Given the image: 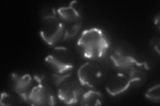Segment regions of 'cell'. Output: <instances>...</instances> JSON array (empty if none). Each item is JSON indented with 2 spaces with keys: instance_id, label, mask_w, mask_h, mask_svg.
<instances>
[{
  "instance_id": "obj_1",
  "label": "cell",
  "mask_w": 160,
  "mask_h": 106,
  "mask_svg": "<svg viewBox=\"0 0 160 106\" xmlns=\"http://www.w3.org/2000/svg\"><path fill=\"white\" fill-rule=\"evenodd\" d=\"M109 47L110 43L106 34L98 28L85 30L77 42L79 53L91 60L104 57Z\"/></svg>"
},
{
  "instance_id": "obj_2",
  "label": "cell",
  "mask_w": 160,
  "mask_h": 106,
  "mask_svg": "<svg viewBox=\"0 0 160 106\" xmlns=\"http://www.w3.org/2000/svg\"><path fill=\"white\" fill-rule=\"evenodd\" d=\"M65 26L63 21L56 13L48 15L42 21L40 35L45 43L53 46L63 37Z\"/></svg>"
},
{
  "instance_id": "obj_3",
  "label": "cell",
  "mask_w": 160,
  "mask_h": 106,
  "mask_svg": "<svg viewBox=\"0 0 160 106\" xmlns=\"http://www.w3.org/2000/svg\"><path fill=\"white\" fill-rule=\"evenodd\" d=\"M46 62L55 73L72 72L75 66L73 54L66 47H55L46 57Z\"/></svg>"
},
{
  "instance_id": "obj_4",
  "label": "cell",
  "mask_w": 160,
  "mask_h": 106,
  "mask_svg": "<svg viewBox=\"0 0 160 106\" xmlns=\"http://www.w3.org/2000/svg\"><path fill=\"white\" fill-rule=\"evenodd\" d=\"M104 73L101 66L94 60L86 62L78 70L79 82L89 89L97 88L102 83Z\"/></svg>"
},
{
  "instance_id": "obj_5",
  "label": "cell",
  "mask_w": 160,
  "mask_h": 106,
  "mask_svg": "<svg viewBox=\"0 0 160 106\" xmlns=\"http://www.w3.org/2000/svg\"><path fill=\"white\" fill-rule=\"evenodd\" d=\"M36 80L27 103L32 105H56L57 98L52 88L40 79L36 78Z\"/></svg>"
},
{
  "instance_id": "obj_6",
  "label": "cell",
  "mask_w": 160,
  "mask_h": 106,
  "mask_svg": "<svg viewBox=\"0 0 160 106\" xmlns=\"http://www.w3.org/2000/svg\"><path fill=\"white\" fill-rule=\"evenodd\" d=\"M86 91L79 81L68 80L58 89V97L62 102L68 105L80 104Z\"/></svg>"
},
{
  "instance_id": "obj_7",
  "label": "cell",
  "mask_w": 160,
  "mask_h": 106,
  "mask_svg": "<svg viewBox=\"0 0 160 106\" xmlns=\"http://www.w3.org/2000/svg\"><path fill=\"white\" fill-rule=\"evenodd\" d=\"M34 85L33 79L29 74L12 73L10 75V87L23 101L28 102L29 95Z\"/></svg>"
},
{
  "instance_id": "obj_8",
  "label": "cell",
  "mask_w": 160,
  "mask_h": 106,
  "mask_svg": "<svg viewBox=\"0 0 160 106\" xmlns=\"http://www.w3.org/2000/svg\"><path fill=\"white\" fill-rule=\"evenodd\" d=\"M132 85V81L126 74L119 72L113 74L106 83V89L112 96L122 94Z\"/></svg>"
},
{
  "instance_id": "obj_9",
  "label": "cell",
  "mask_w": 160,
  "mask_h": 106,
  "mask_svg": "<svg viewBox=\"0 0 160 106\" xmlns=\"http://www.w3.org/2000/svg\"><path fill=\"white\" fill-rule=\"evenodd\" d=\"M56 12L63 23H73L82 21L83 8L79 2L73 1L59 7Z\"/></svg>"
},
{
  "instance_id": "obj_10",
  "label": "cell",
  "mask_w": 160,
  "mask_h": 106,
  "mask_svg": "<svg viewBox=\"0 0 160 106\" xmlns=\"http://www.w3.org/2000/svg\"><path fill=\"white\" fill-rule=\"evenodd\" d=\"M110 59L114 67L119 72L128 74L138 61L132 55L129 54L121 48H115L110 54Z\"/></svg>"
},
{
  "instance_id": "obj_11",
  "label": "cell",
  "mask_w": 160,
  "mask_h": 106,
  "mask_svg": "<svg viewBox=\"0 0 160 106\" xmlns=\"http://www.w3.org/2000/svg\"><path fill=\"white\" fill-rule=\"evenodd\" d=\"M148 67L146 63L138 62L127 74L132 81V84L140 85L146 78Z\"/></svg>"
},
{
  "instance_id": "obj_12",
  "label": "cell",
  "mask_w": 160,
  "mask_h": 106,
  "mask_svg": "<svg viewBox=\"0 0 160 106\" xmlns=\"http://www.w3.org/2000/svg\"><path fill=\"white\" fill-rule=\"evenodd\" d=\"M103 99L102 94L96 90L89 89L85 92L80 105L86 106L100 105L103 104Z\"/></svg>"
},
{
  "instance_id": "obj_13",
  "label": "cell",
  "mask_w": 160,
  "mask_h": 106,
  "mask_svg": "<svg viewBox=\"0 0 160 106\" xmlns=\"http://www.w3.org/2000/svg\"><path fill=\"white\" fill-rule=\"evenodd\" d=\"M65 26L63 40L70 39L78 33L82 25V21L73 23H63Z\"/></svg>"
},
{
  "instance_id": "obj_14",
  "label": "cell",
  "mask_w": 160,
  "mask_h": 106,
  "mask_svg": "<svg viewBox=\"0 0 160 106\" xmlns=\"http://www.w3.org/2000/svg\"><path fill=\"white\" fill-rule=\"evenodd\" d=\"M159 84H157L154 86L149 88L147 92L145 94L146 99L149 101L153 103H159V97H160V92H159Z\"/></svg>"
},
{
  "instance_id": "obj_15",
  "label": "cell",
  "mask_w": 160,
  "mask_h": 106,
  "mask_svg": "<svg viewBox=\"0 0 160 106\" xmlns=\"http://www.w3.org/2000/svg\"><path fill=\"white\" fill-rule=\"evenodd\" d=\"M72 76V72H64V73H53V81L54 84L59 87L60 85L70 78Z\"/></svg>"
},
{
  "instance_id": "obj_16",
  "label": "cell",
  "mask_w": 160,
  "mask_h": 106,
  "mask_svg": "<svg viewBox=\"0 0 160 106\" xmlns=\"http://www.w3.org/2000/svg\"><path fill=\"white\" fill-rule=\"evenodd\" d=\"M0 103L2 105H15L16 104V100L12 95L7 92H3L2 94Z\"/></svg>"
}]
</instances>
